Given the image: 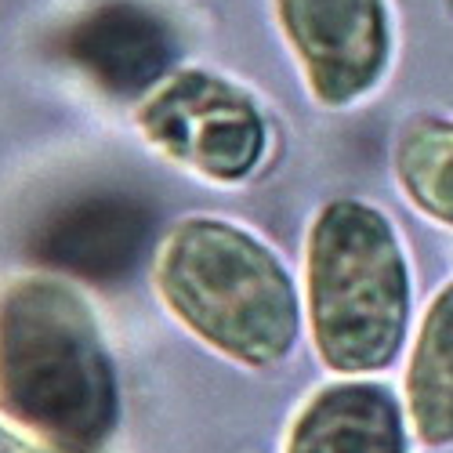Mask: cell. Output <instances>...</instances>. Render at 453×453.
<instances>
[{
  "label": "cell",
  "mask_w": 453,
  "mask_h": 453,
  "mask_svg": "<svg viewBox=\"0 0 453 453\" xmlns=\"http://www.w3.org/2000/svg\"><path fill=\"white\" fill-rule=\"evenodd\" d=\"M0 410L62 453H91L112 432V370L69 290L29 280L0 297Z\"/></svg>",
  "instance_id": "obj_1"
},
{
  "label": "cell",
  "mask_w": 453,
  "mask_h": 453,
  "mask_svg": "<svg viewBox=\"0 0 453 453\" xmlns=\"http://www.w3.org/2000/svg\"><path fill=\"white\" fill-rule=\"evenodd\" d=\"M280 26L326 105H345L373 88L388 58L381 0H276Z\"/></svg>",
  "instance_id": "obj_5"
},
{
  "label": "cell",
  "mask_w": 453,
  "mask_h": 453,
  "mask_svg": "<svg viewBox=\"0 0 453 453\" xmlns=\"http://www.w3.org/2000/svg\"><path fill=\"white\" fill-rule=\"evenodd\" d=\"M399 181L425 214L453 225V124H418L399 149Z\"/></svg>",
  "instance_id": "obj_10"
},
{
  "label": "cell",
  "mask_w": 453,
  "mask_h": 453,
  "mask_svg": "<svg viewBox=\"0 0 453 453\" xmlns=\"http://www.w3.org/2000/svg\"><path fill=\"white\" fill-rule=\"evenodd\" d=\"M65 58L84 69L102 91L138 95L167 73L174 41L160 15L131 0H112L69 26Z\"/></svg>",
  "instance_id": "obj_7"
},
{
  "label": "cell",
  "mask_w": 453,
  "mask_h": 453,
  "mask_svg": "<svg viewBox=\"0 0 453 453\" xmlns=\"http://www.w3.org/2000/svg\"><path fill=\"white\" fill-rule=\"evenodd\" d=\"M142 131L157 149L218 181L243 178L265 149L257 109L225 81L185 73L142 109Z\"/></svg>",
  "instance_id": "obj_4"
},
{
  "label": "cell",
  "mask_w": 453,
  "mask_h": 453,
  "mask_svg": "<svg viewBox=\"0 0 453 453\" xmlns=\"http://www.w3.org/2000/svg\"><path fill=\"white\" fill-rule=\"evenodd\" d=\"M0 453H36V449H29L22 439H15V435H8L4 428H0Z\"/></svg>",
  "instance_id": "obj_11"
},
{
  "label": "cell",
  "mask_w": 453,
  "mask_h": 453,
  "mask_svg": "<svg viewBox=\"0 0 453 453\" xmlns=\"http://www.w3.org/2000/svg\"><path fill=\"white\" fill-rule=\"evenodd\" d=\"M287 453H403L395 399L377 385H334L297 418Z\"/></svg>",
  "instance_id": "obj_8"
},
{
  "label": "cell",
  "mask_w": 453,
  "mask_h": 453,
  "mask_svg": "<svg viewBox=\"0 0 453 453\" xmlns=\"http://www.w3.org/2000/svg\"><path fill=\"white\" fill-rule=\"evenodd\" d=\"M406 305V265L385 214L356 200L330 203L309 236V312L319 356L342 373L392 363Z\"/></svg>",
  "instance_id": "obj_3"
},
{
  "label": "cell",
  "mask_w": 453,
  "mask_h": 453,
  "mask_svg": "<svg viewBox=\"0 0 453 453\" xmlns=\"http://www.w3.org/2000/svg\"><path fill=\"white\" fill-rule=\"evenodd\" d=\"M153 236V211L145 200L117 188L88 193L58 207L33 240L36 257L51 269L91 283L127 276Z\"/></svg>",
  "instance_id": "obj_6"
},
{
  "label": "cell",
  "mask_w": 453,
  "mask_h": 453,
  "mask_svg": "<svg viewBox=\"0 0 453 453\" xmlns=\"http://www.w3.org/2000/svg\"><path fill=\"white\" fill-rule=\"evenodd\" d=\"M157 283L185 326L240 363L269 366L297 337V297L283 265L225 221L178 225L164 243Z\"/></svg>",
  "instance_id": "obj_2"
},
{
  "label": "cell",
  "mask_w": 453,
  "mask_h": 453,
  "mask_svg": "<svg viewBox=\"0 0 453 453\" xmlns=\"http://www.w3.org/2000/svg\"><path fill=\"white\" fill-rule=\"evenodd\" d=\"M410 418L425 442H453V283L425 316L406 373Z\"/></svg>",
  "instance_id": "obj_9"
}]
</instances>
